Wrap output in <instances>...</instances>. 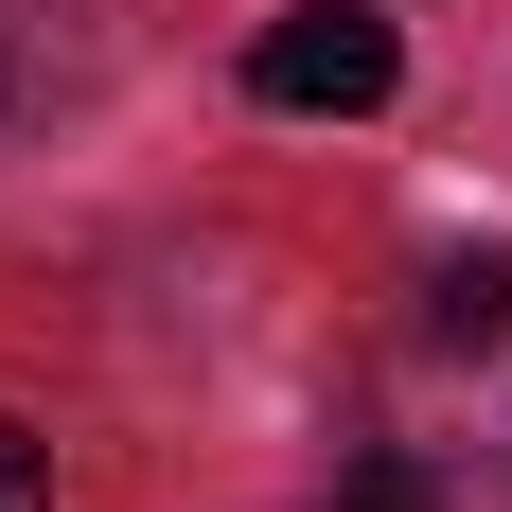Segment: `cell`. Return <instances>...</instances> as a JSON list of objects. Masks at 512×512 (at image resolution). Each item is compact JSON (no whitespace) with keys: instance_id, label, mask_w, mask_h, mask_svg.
Wrapping results in <instances>:
<instances>
[{"instance_id":"3957f363","label":"cell","mask_w":512,"mask_h":512,"mask_svg":"<svg viewBox=\"0 0 512 512\" xmlns=\"http://www.w3.org/2000/svg\"><path fill=\"white\" fill-rule=\"evenodd\" d=\"M336 512H442V477H424V460H354V477H336Z\"/></svg>"},{"instance_id":"277c9868","label":"cell","mask_w":512,"mask_h":512,"mask_svg":"<svg viewBox=\"0 0 512 512\" xmlns=\"http://www.w3.org/2000/svg\"><path fill=\"white\" fill-rule=\"evenodd\" d=\"M0 512H53V442L36 424H0Z\"/></svg>"},{"instance_id":"6da1fadb","label":"cell","mask_w":512,"mask_h":512,"mask_svg":"<svg viewBox=\"0 0 512 512\" xmlns=\"http://www.w3.org/2000/svg\"><path fill=\"white\" fill-rule=\"evenodd\" d=\"M248 89L301 106V124H318V106H336V124H371V106L407 89V36H389V18H354V0H318V18H265V36H248Z\"/></svg>"},{"instance_id":"7a4b0ae2","label":"cell","mask_w":512,"mask_h":512,"mask_svg":"<svg viewBox=\"0 0 512 512\" xmlns=\"http://www.w3.org/2000/svg\"><path fill=\"white\" fill-rule=\"evenodd\" d=\"M424 301H442V336H460V354H512V265H495V248H460Z\"/></svg>"}]
</instances>
